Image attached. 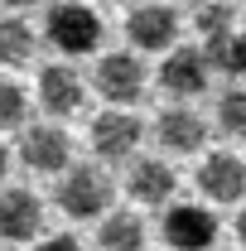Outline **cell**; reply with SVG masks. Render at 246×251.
<instances>
[{
	"label": "cell",
	"instance_id": "6da1fadb",
	"mask_svg": "<svg viewBox=\"0 0 246 251\" xmlns=\"http://www.w3.org/2000/svg\"><path fill=\"white\" fill-rule=\"evenodd\" d=\"M49 44L68 53V58H82V53H92L97 44H101V20H97V10L87 5H73V0H63L49 10Z\"/></svg>",
	"mask_w": 246,
	"mask_h": 251
},
{
	"label": "cell",
	"instance_id": "7a4b0ae2",
	"mask_svg": "<svg viewBox=\"0 0 246 251\" xmlns=\"http://www.w3.org/2000/svg\"><path fill=\"white\" fill-rule=\"evenodd\" d=\"M106 203H111V184H106L97 169H87V164H77V169L58 184V208H63L73 222L101 218V213H106Z\"/></svg>",
	"mask_w": 246,
	"mask_h": 251
},
{
	"label": "cell",
	"instance_id": "3957f363",
	"mask_svg": "<svg viewBox=\"0 0 246 251\" xmlns=\"http://www.w3.org/2000/svg\"><path fill=\"white\" fill-rule=\"evenodd\" d=\"M145 140V126L135 121L130 111H116V106H106L101 116L92 121V150L101 159H125V155H135V145Z\"/></svg>",
	"mask_w": 246,
	"mask_h": 251
},
{
	"label": "cell",
	"instance_id": "277c9868",
	"mask_svg": "<svg viewBox=\"0 0 246 251\" xmlns=\"http://www.w3.org/2000/svg\"><path fill=\"white\" fill-rule=\"evenodd\" d=\"M44 232V203L29 188H5L0 193V237L5 242H34Z\"/></svg>",
	"mask_w": 246,
	"mask_h": 251
},
{
	"label": "cell",
	"instance_id": "5b68a950",
	"mask_svg": "<svg viewBox=\"0 0 246 251\" xmlns=\"http://www.w3.org/2000/svg\"><path fill=\"white\" fill-rule=\"evenodd\" d=\"M164 242L179 251H198V247H213L217 242V218L198 203H179L164 213Z\"/></svg>",
	"mask_w": 246,
	"mask_h": 251
},
{
	"label": "cell",
	"instance_id": "8992f818",
	"mask_svg": "<svg viewBox=\"0 0 246 251\" xmlns=\"http://www.w3.org/2000/svg\"><path fill=\"white\" fill-rule=\"evenodd\" d=\"M92 82L111 106H125V101H135L140 87H145V68H140V58H130V53H106V58L97 63Z\"/></svg>",
	"mask_w": 246,
	"mask_h": 251
},
{
	"label": "cell",
	"instance_id": "52a82bcc",
	"mask_svg": "<svg viewBox=\"0 0 246 251\" xmlns=\"http://www.w3.org/2000/svg\"><path fill=\"white\" fill-rule=\"evenodd\" d=\"M125 34H130V44H135V49L159 53V49H169V44H174V34H179V15H174L169 5H154V0H150V5L130 10Z\"/></svg>",
	"mask_w": 246,
	"mask_h": 251
},
{
	"label": "cell",
	"instance_id": "ba28073f",
	"mask_svg": "<svg viewBox=\"0 0 246 251\" xmlns=\"http://www.w3.org/2000/svg\"><path fill=\"white\" fill-rule=\"evenodd\" d=\"M198 188L213 198V203H237L246 193V164L237 155H227V150H217L198 164Z\"/></svg>",
	"mask_w": 246,
	"mask_h": 251
},
{
	"label": "cell",
	"instance_id": "9c48e42d",
	"mask_svg": "<svg viewBox=\"0 0 246 251\" xmlns=\"http://www.w3.org/2000/svg\"><path fill=\"white\" fill-rule=\"evenodd\" d=\"M20 155H25V164L39 169V174H63L68 159H73V145H68V135H63L58 126H34V130H25Z\"/></svg>",
	"mask_w": 246,
	"mask_h": 251
},
{
	"label": "cell",
	"instance_id": "30bf717a",
	"mask_svg": "<svg viewBox=\"0 0 246 251\" xmlns=\"http://www.w3.org/2000/svg\"><path fill=\"white\" fill-rule=\"evenodd\" d=\"M159 82H164L169 97H198L203 87H208V58H203L198 49H179V53L164 58Z\"/></svg>",
	"mask_w": 246,
	"mask_h": 251
},
{
	"label": "cell",
	"instance_id": "8fae6325",
	"mask_svg": "<svg viewBox=\"0 0 246 251\" xmlns=\"http://www.w3.org/2000/svg\"><path fill=\"white\" fill-rule=\"evenodd\" d=\"M39 106L49 116H73L82 106V77L73 68H44L39 73Z\"/></svg>",
	"mask_w": 246,
	"mask_h": 251
},
{
	"label": "cell",
	"instance_id": "7c38bea8",
	"mask_svg": "<svg viewBox=\"0 0 246 251\" xmlns=\"http://www.w3.org/2000/svg\"><path fill=\"white\" fill-rule=\"evenodd\" d=\"M203 140H208V126H203V116H193L188 106H174V111L159 116V145L164 150L193 155V150H203Z\"/></svg>",
	"mask_w": 246,
	"mask_h": 251
},
{
	"label": "cell",
	"instance_id": "4fadbf2b",
	"mask_svg": "<svg viewBox=\"0 0 246 251\" xmlns=\"http://www.w3.org/2000/svg\"><path fill=\"white\" fill-rule=\"evenodd\" d=\"M174 188H179V179H174V169L164 164V159H140L135 169H130V198L135 203H169L174 198Z\"/></svg>",
	"mask_w": 246,
	"mask_h": 251
},
{
	"label": "cell",
	"instance_id": "5bb4252c",
	"mask_svg": "<svg viewBox=\"0 0 246 251\" xmlns=\"http://www.w3.org/2000/svg\"><path fill=\"white\" fill-rule=\"evenodd\" d=\"M97 247H106V251H135V247H145V227H140V218L111 213V218L97 227Z\"/></svg>",
	"mask_w": 246,
	"mask_h": 251
},
{
	"label": "cell",
	"instance_id": "9a60e30c",
	"mask_svg": "<svg viewBox=\"0 0 246 251\" xmlns=\"http://www.w3.org/2000/svg\"><path fill=\"white\" fill-rule=\"evenodd\" d=\"M0 63L5 68L34 63V29L25 20H0Z\"/></svg>",
	"mask_w": 246,
	"mask_h": 251
},
{
	"label": "cell",
	"instance_id": "2e32d148",
	"mask_svg": "<svg viewBox=\"0 0 246 251\" xmlns=\"http://www.w3.org/2000/svg\"><path fill=\"white\" fill-rule=\"evenodd\" d=\"M217 130L227 140H246V92H227L217 101Z\"/></svg>",
	"mask_w": 246,
	"mask_h": 251
},
{
	"label": "cell",
	"instance_id": "e0dca14e",
	"mask_svg": "<svg viewBox=\"0 0 246 251\" xmlns=\"http://www.w3.org/2000/svg\"><path fill=\"white\" fill-rule=\"evenodd\" d=\"M25 111H29V97H25V87H15V82H0V130H15V126H25Z\"/></svg>",
	"mask_w": 246,
	"mask_h": 251
},
{
	"label": "cell",
	"instance_id": "ac0fdd59",
	"mask_svg": "<svg viewBox=\"0 0 246 251\" xmlns=\"http://www.w3.org/2000/svg\"><path fill=\"white\" fill-rule=\"evenodd\" d=\"M213 63L232 77H246V34H227V44H222V53Z\"/></svg>",
	"mask_w": 246,
	"mask_h": 251
},
{
	"label": "cell",
	"instance_id": "d6986e66",
	"mask_svg": "<svg viewBox=\"0 0 246 251\" xmlns=\"http://www.w3.org/2000/svg\"><path fill=\"white\" fill-rule=\"evenodd\" d=\"M227 29H232V10H227L222 0H208V5L198 10V34L213 39V34H227Z\"/></svg>",
	"mask_w": 246,
	"mask_h": 251
},
{
	"label": "cell",
	"instance_id": "ffe728a7",
	"mask_svg": "<svg viewBox=\"0 0 246 251\" xmlns=\"http://www.w3.org/2000/svg\"><path fill=\"white\" fill-rule=\"evenodd\" d=\"M237 237H242V247H246V213H237Z\"/></svg>",
	"mask_w": 246,
	"mask_h": 251
},
{
	"label": "cell",
	"instance_id": "44dd1931",
	"mask_svg": "<svg viewBox=\"0 0 246 251\" xmlns=\"http://www.w3.org/2000/svg\"><path fill=\"white\" fill-rule=\"evenodd\" d=\"M10 10H29V5H39V0H5Z\"/></svg>",
	"mask_w": 246,
	"mask_h": 251
},
{
	"label": "cell",
	"instance_id": "7402d4cb",
	"mask_svg": "<svg viewBox=\"0 0 246 251\" xmlns=\"http://www.w3.org/2000/svg\"><path fill=\"white\" fill-rule=\"evenodd\" d=\"M5 169H10V155H5V145H0V179H5Z\"/></svg>",
	"mask_w": 246,
	"mask_h": 251
}]
</instances>
